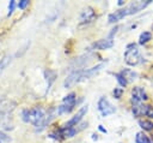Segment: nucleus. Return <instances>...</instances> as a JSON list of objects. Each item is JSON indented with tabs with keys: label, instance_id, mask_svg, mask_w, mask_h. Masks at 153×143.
<instances>
[{
	"label": "nucleus",
	"instance_id": "nucleus-15",
	"mask_svg": "<svg viewBox=\"0 0 153 143\" xmlns=\"http://www.w3.org/2000/svg\"><path fill=\"white\" fill-rule=\"evenodd\" d=\"M12 61V55H5L1 60H0V76L2 75V72L6 70V67L11 64Z\"/></svg>",
	"mask_w": 153,
	"mask_h": 143
},
{
	"label": "nucleus",
	"instance_id": "nucleus-6",
	"mask_svg": "<svg viewBox=\"0 0 153 143\" xmlns=\"http://www.w3.org/2000/svg\"><path fill=\"white\" fill-rule=\"evenodd\" d=\"M87 111H88L87 105H86V106H82V107L76 112V114H75L73 118H71V119L63 125V127H74V126H76V125L80 123V120L82 119V117L86 114Z\"/></svg>",
	"mask_w": 153,
	"mask_h": 143
},
{
	"label": "nucleus",
	"instance_id": "nucleus-20",
	"mask_svg": "<svg viewBox=\"0 0 153 143\" xmlns=\"http://www.w3.org/2000/svg\"><path fill=\"white\" fill-rule=\"evenodd\" d=\"M115 77H116V81L118 82V84L121 85V87H126L128 83H127V81L123 78V76L121 75V73H116L115 75Z\"/></svg>",
	"mask_w": 153,
	"mask_h": 143
},
{
	"label": "nucleus",
	"instance_id": "nucleus-8",
	"mask_svg": "<svg viewBox=\"0 0 153 143\" xmlns=\"http://www.w3.org/2000/svg\"><path fill=\"white\" fill-rule=\"evenodd\" d=\"M148 97H147V94L143 88L141 87H134L131 89V100L134 103H141L142 101H146Z\"/></svg>",
	"mask_w": 153,
	"mask_h": 143
},
{
	"label": "nucleus",
	"instance_id": "nucleus-26",
	"mask_svg": "<svg viewBox=\"0 0 153 143\" xmlns=\"http://www.w3.org/2000/svg\"><path fill=\"white\" fill-rule=\"evenodd\" d=\"M98 129H99V130H100L102 132H104V133H106V130H105V129H104V127H103L102 125H99V127H98Z\"/></svg>",
	"mask_w": 153,
	"mask_h": 143
},
{
	"label": "nucleus",
	"instance_id": "nucleus-24",
	"mask_svg": "<svg viewBox=\"0 0 153 143\" xmlns=\"http://www.w3.org/2000/svg\"><path fill=\"white\" fill-rule=\"evenodd\" d=\"M145 115H146V117H148V118H151V119H153V107H152V106L147 105V107H146V113H145Z\"/></svg>",
	"mask_w": 153,
	"mask_h": 143
},
{
	"label": "nucleus",
	"instance_id": "nucleus-7",
	"mask_svg": "<svg viewBox=\"0 0 153 143\" xmlns=\"http://www.w3.org/2000/svg\"><path fill=\"white\" fill-rule=\"evenodd\" d=\"M54 115H55V108H50L48 112H45L44 118H43L38 124L35 125V131H36V132H41V131H43V130L48 126V124L51 121V119L54 118Z\"/></svg>",
	"mask_w": 153,
	"mask_h": 143
},
{
	"label": "nucleus",
	"instance_id": "nucleus-14",
	"mask_svg": "<svg viewBox=\"0 0 153 143\" xmlns=\"http://www.w3.org/2000/svg\"><path fill=\"white\" fill-rule=\"evenodd\" d=\"M120 73L123 76V78L127 81V83H129V82H134V81L137 78V73L134 72L133 70H129V68H124V70H122Z\"/></svg>",
	"mask_w": 153,
	"mask_h": 143
},
{
	"label": "nucleus",
	"instance_id": "nucleus-22",
	"mask_svg": "<svg viewBox=\"0 0 153 143\" xmlns=\"http://www.w3.org/2000/svg\"><path fill=\"white\" fill-rule=\"evenodd\" d=\"M10 141H11L10 136H7L5 132H2L0 130V143H5V142H10Z\"/></svg>",
	"mask_w": 153,
	"mask_h": 143
},
{
	"label": "nucleus",
	"instance_id": "nucleus-27",
	"mask_svg": "<svg viewBox=\"0 0 153 143\" xmlns=\"http://www.w3.org/2000/svg\"><path fill=\"white\" fill-rule=\"evenodd\" d=\"M123 4H124V1H123V0H118V5H120V6H121V5H123Z\"/></svg>",
	"mask_w": 153,
	"mask_h": 143
},
{
	"label": "nucleus",
	"instance_id": "nucleus-3",
	"mask_svg": "<svg viewBox=\"0 0 153 143\" xmlns=\"http://www.w3.org/2000/svg\"><path fill=\"white\" fill-rule=\"evenodd\" d=\"M75 103H76V95L74 93H69L67 96H65V99L62 100V103L57 107L56 111L59 114H67L73 111Z\"/></svg>",
	"mask_w": 153,
	"mask_h": 143
},
{
	"label": "nucleus",
	"instance_id": "nucleus-1",
	"mask_svg": "<svg viewBox=\"0 0 153 143\" xmlns=\"http://www.w3.org/2000/svg\"><path fill=\"white\" fill-rule=\"evenodd\" d=\"M44 115H45V111L39 106L32 107L30 109H24L22 112V119L25 123H31L33 125L38 124L44 118Z\"/></svg>",
	"mask_w": 153,
	"mask_h": 143
},
{
	"label": "nucleus",
	"instance_id": "nucleus-18",
	"mask_svg": "<svg viewBox=\"0 0 153 143\" xmlns=\"http://www.w3.org/2000/svg\"><path fill=\"white\" fill-rule=\"evenodd\" d=\"M139 125H140L143 130H146V131H151V130H153V123H152L151 120L140 119V120H139Z\"/></svg>",
	"mask_w": 153,
	"mask_h": 143
},
{
	"label": "nucleus",
	"instance_id": "nucleus-23",
	"mask_svg": "<svg viewBox=\"0 0 153 143\" xmlns=\"http://www.w3.org/2000/svg\"><path fill=\"white\" fill-rule=\"evenodd\" d=\"M112 94H114L115 99H120L122 96V94H123V89L122 88H115L114 91H112Z\"/></svg>",
	"mask_w": 153,
	"mask_h": 143
},
{
	"label": "nucleus",
	"instance_id": "nucleus-25",
	"mask_svg": "<svg viewBox=\"0 0 153 143\" xmlns=\"http://www.w3.org/2000/svg\"><path fill=\"white\" fill-rule=\"evenodd\" d=\"M27 5H29V0H22V1H19V2L17 4V7L20 8V10H23V8H25Z\"/></svg>",
	"mask_w": 153,
	"mask_h": 143
},
{
	"label": "nucleus",
	"instance_id": "nucleus-5",
	"mask_svg": "<svg viewBox=\"0 0 153 143\" xmlns=\"http://www.w3.org/2000/svg\"><path fill=\"white\" fill-rule=\"evenodd\" d=\"M151 2V0H147V1H133V2H130L129 5H127L126 7H124V10H126V13H127V16H129V14H134V13H137L139 11H141V10H143L148 4Z\"/></svg>",
	"mask_w": 153,
	"mask_h": 143
},
{
	"label": "nucleus",
	"instance_id": "nucleus-11",
	"mask_svg": "<svg viewBox=\"0 0 153 143\" xmlns=\"http://www.w3.org/2000/svg\"><path fill=\"white\" fill-rule=\"evenodd\" d=\"M114 46V40L111 36L106 37V38H100L97 42L93 43V48L94 49H99V50H104V49H109Z\"/></svg>",
	"mask_w": 153,
	"mask_h": 143
},
{
	"label": "nucleus",
	"instance_id": "nucleus-4",
	"mask_svg": "<svg viewBox=\"0 0 153 143\" xmlns=\"http://www.w3.org/2000/svg\"><path fill=\"white\" fill-rule=\"evenodd\" d=\"M98 111L103 117H108L110 114H114L116 112V107L111 105V102L106 97H100L98 101Z\"/></svg>",
	"mask_w": 153,
	"mask_h": 143
},
{
	"label": "nucleus",
	"instance_id": "nucleus-10",
	"mask_svg": "<svg viewBox=\"0 0 153 143\" xmlns=\"http://www.w3.org/2000/svg\"><path fill=\"white\" fill-rule=\"evenodd\" d=\"M94 17H96V13H94L93 8L90 7V6H88V7H85V8L81 11L80 17H79L80 24H87V23L92 22V20L94 19Z\"/></svg>",
	"mask_w": 153,
	"mask_h": 143
},
{
	"label": "nucleus",
	"instance_id": "nucleus-19",
	"mask_svg": "<svg viewBox=\"0 0 153 143\" xmlns=\"http://www.w3.org/2000/svg\"><path fill=\"white\" fill-rule=\"evenodd\" d=\"M151 38H152V34H151L149 31H143V32H141V35H140V37H139V43H140V44H145V43H147Z\"/></svg>",
	"mask_w": 153,
	"mask_h": 143
},
{
	"label": "nucleus",
	"instance_id": "nucleus-2",
	"mask_svg": "<svg viewBox=\"0 0 153 143\" xmlns=\"http://www.w3.org/2000/svg\"><path fill=\"white\" fill-rule=\"evenodd\" d=\"M124 61L126 64L130 65V66H135L140 62L141 60V55H140V52L137 49V47L135 44H129L124 52Z\"/></svg>",
	"mask_w": 153,
	"mask_h": 143
},
{
	"label": "nucleus",
	"instance_id": "nucleus-9",
	"mask_svg": "<svg viewBox=\"0 0 153 143\" xmlns=\"http://www.w3.org/2000/svg\"><path fill=\"white\" fill-rule=\"evenodd\" d=\"M79 82H81V79H80V70H74L73 72H71L66 77V79L63 82V87L65 88H71V87H73L74 84L79 83Z\"/></svg>",
	"mask_w": 153,
	"mask_h": 143
},
{
	"label": "nucleus",
	"instance_id": "nucleus-21",
	"mask_svg": "<svg viewBox=\"0 0 153 143\" xmlns=\"http://www.w3.org/2000/svg\"><path fill=\"white\" fill-rule=\"evenodd\" d=\"M16 6H17V2H16L14 0H11V1H10V5H8V13H7V16H11V14L13 13Z\"/></svg>",
	"mask_w": 153,
	"mask_h": 143
},
{
	"label": "nucleus",
	"instance_id": "nucleus-13",
	"mask_svg": "<svg viewBox=\"0 0 153 143\" xmlns=\"http://www.w3.org/2000/svg\"><path fill=\"white\" fill-rule=\"evenodd\" d=\"M146 107H147V105H143V103H133L131 112H133L134 117L145 115V113H146Z\"/></svg>",
	"mask_w": 153,
	"mask_h": 143
},
{
	"label": "nucleus",
	"instance_id": "nucleus-17",
	"mask_svg": "<svg viewBox=\"0 0 153 143\" xmlns=\"http://www.w3.org/2000/svg\"><path fill=\"white\" fill-rule=\"evenodd\" d=\"M44 75H45V78H47V81H48V89H49V87L51 85V83L55 81L56 72L53 71V70H45V71H44Z\"/></svg>",
	"mask_w": 153,
	"mask_h": 143
},
{
	"label": "nucleus",
	"instance_id": "nucleus-16",
	"mask_svg": "<svg viewBox=\"0 0 153 143\" xmlns=\"http://www.w3.org/2000/svg\"><path fill=\"white\" fill-rule=\"evenodd\" d=\"M135 142L136 143H152V141L148 138L147 135H145L143 132H137L135 136Z\"/></svg>",
	"mask_w": 153,
	"mask_h": 143
},
{
	"label": "nucleus",
	"instance_id": "nucleus-12",
	"mask_svg": "<svg viewBox=\"0 0 153 143\" xmlns=\"http://www.w3.org/2000/svg\"><path fill=\"white\" fill-rule=\"evenodd\" d=\"M124 17H127V13H126V10H124V7H123V8H120V10H117V11L110 13L109 17H108V20H109V23H116V22L121 20V19L124 18Z\"/></svg>",
	"mask_w": 153,
	"mask_h": 143
}]
</instances>
